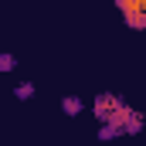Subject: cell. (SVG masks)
I'll use <instances>...</instances> for the list:
<instances>
[{"mask_svg": "<svg viewBox=\"0 0 146 146\" xmlns=\"http://www.w3.org/2000/svg\"><path fill=\"white\" fill-rule=\"evenodd\" d=\"M115 136H119V133L112 129L109 122H102V126H99V139H102V143H109V139H115Z\"/></svg>", "mask_w": 146, "mask_h": 146, "instance_id": "obj_6", "label": "cell"}, {"mask_svg": "<svg viewBox=\"0 0 146 146\" xmlns=\"http://www.w3.org/2000/svg\"><path fill=\"white\" fill-rule=\"evenodd\" d=\"M139 3H143V14H146V0H139Z\"/></svg>", "mask_w": 146, "mask_h": 146, "instance_id": "obj_7", "label": "cell"}, {"mask_svg": "<svg viewBox=\"0 0 146 146\" xmlns=\"http://www.w3.org/2000/svg\"><path fill=\"white\" fill-rule=\"evenodd\" d=\"M14 68H17V58H14L10 51H3V54H0V72H14Z\"/></svg>", "mask_w": 146, "mask_h": 146, "instance_id": "obj_5", "label": "cell"}, {"mask_svg": "<svg viewBox=\"0 0 146 146\" xmlns=\"http://www.w3.org/2000/svg\"><path fill=\"white\" fill-rule=\"evenodd\" d=\"M82 109H85V102H82L78 95H65V99H61V112H65V115H82Z\"/></svg>", "mask_w": 146, "mask_h": 146, "instance_id": "obj_3", "label": "cell"}, {"mask_svg": "<svg viewBox=\"0 0 146 146\" xmlns=\"http://www.w3.org/2000/svg\"><path fill=\"white\" fill-rule=\"evenodd\" d=\"M119 106H122V99H119L115 92H99L95 102H92V109H95V119H99V122H109L112 115L119 112Z\"/></svg>", "mask_w": 146, "mask_h": 146, "instance_id": "obj_2", "label": "cell"}, {"mask_svg": "<svg viewBox=\"0 0 146 146\" xmlns=\"http://www.w3.org/2000/svg\"><path fill=\"white\" fill-rule=\"evenodd\" d=\"M14 95H17V99L24 102V99H31V95H34V85H31V82H21V85L14 88Z\"/></svg>", "mask_w": 146, "mask_h": 146, "instance_id": "obj_4", "label": "cell"}, {"mask_svg": "<svg viewBox=\"0 0 146 146\" xmlns=\"http://www.w3.org/2000/svg\"><path fill=\"white\" fill-rule=\"evenodd\" d=\"M109 126L122 136V133H143V126H146V119H143V112L139 109H129L126 102L119 106V112L109 119Z\"/></svg>", "mask_w": 146, "mask_h": 146, "instance_id": "obj_1", "label": "cell"}]
</instances>
